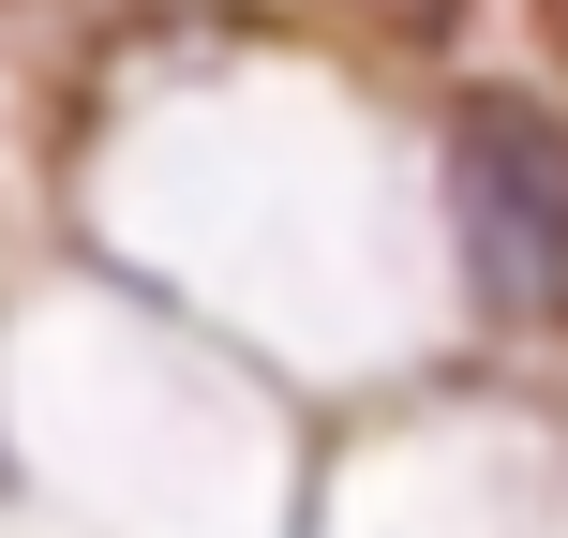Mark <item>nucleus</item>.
I'll return each instance as SVG.
<instances>
[{"mask_svg": "<svg viewBox=\"0 0 568 538\" xmlns=\"http://www.w3.org/2000/svg\"><path fill=\"white\" fill-rule=\"evenodd\" d=\"M449 240L494 329H568V120L539 90L449 105Z\"/></svg>", "mask_w": 568, "mask_h": 538, "instance_id": "nucleus-1", "label": "nucleus"}, {"mask_svg": "<svg viewBox=\"0 0 568 538\" xmlns=\"http://www.w3.org/2000/svg\"><path fill=\"white\" fill-rule=\"evenodd\" d=\"M329 16H359L374 45H449V30H464V0H329Z\"/></svg>", "mask_w": 568, "mask_h": 538, "instance_id": "nucleus-2", "label": "nucleus"}]
</instances>
